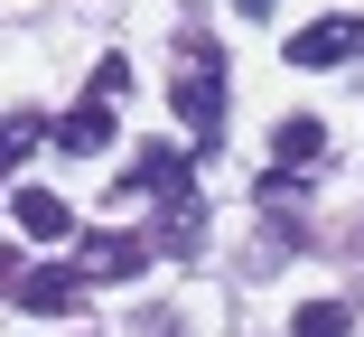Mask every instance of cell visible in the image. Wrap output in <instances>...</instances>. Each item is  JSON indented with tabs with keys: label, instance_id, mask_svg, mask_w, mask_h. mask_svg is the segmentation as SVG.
I'll use <instances>...</instances> for the list:
<instances>
[{
	"label": "cell",
	"instance_id": "obj_1",
	"mask_svg": "<svg viewBox=\"0 0 364 337\" xmlns=\"http://www.w3.org/2000/svg\"><path fill=\"white\" fill-rule=\"evenodd\" d=\"M178 122H187V141L196 150H215L225 141V47L215 38H187V66H178Z\"/></svg>",
	"mask_w": 364,
	"mask_h": 337
},
{
	"label": "cell",
	"instance_id": "obj_2",
	"mask_svg": "<svg viewBox=\"0 0 364 337\" xmlns=\"http://www.w3.org/2000/svg\"><path fill=\"white\" fill-rule=\"evenodd\" d=\"M122 197H150L159 216H168V207H196V160H187L178 141H140L131 169H122Z\"/></svg>",
	"mask_w": 364,
	"mask_h": 337
},
{
	"label": "cell",
	"instance_id": "obj_3",
	"mask_svg": "<svg viewBox=\"0 0 364 337\" xmlns=\"http://www.w3.org/2000/svg\"><path fill=\"white\" fill-rule=\"evenodd\" d=\"M85 272H75V262H28V272H19V291H10V309H28V318H75L85 309Z\"/></svg>",
	"mask_w": 364,
	"mask_h": 337
},
{
	"label": "cell",
	"instance_id": "obj_4",
	"mask_svg": "<svg viewBox=\"0 0 364 337\" xmlns=\"http://www.w3.org/2000/svg\"><path fill=\"white\" fill-rule=\"evenodd\" d=\"M150 262H159L150 234H85V244H75V272H85V281H140Z\"/></svg>",
	"mask_w": 364,
	"mask_h": 337
},
{
	"label": "cell",
	"instance_id": "obj_5",
	"mask_svg": "<svg viewBox=\"0 0 364 337\" xmlns=\"http://www.w3.org/2000/svg\"><path fill=\"white\" fill-rule=\"evenodd\" d=\"M112 103H122V94H103V85H94L75 113H56V122H47V141H56V150H75V160L112 150V131H122V122H112Z\"/></svg>",
	"mask_w": 364,
	"mask_h": 337
},
{
	"label": "cell",
	"instance_id": "obj_6",
	"mask_svg": "<svg viewBox=\"0 0 364 337\" xmlns=\"http://www.w3.org/2000/svg\"><path fill=\"white\" fill-rule=\"evenodd\" d=\"M280 56L299 66V76H309V66H346V56H364V19H309Z\"/></svg>",
	"mask_w": 364,
	"mask_h": 337
},
{
	"label": "cell",
	"instance_id": "obj_7",
	"mask_svg": "<svg viewBox=\"0 0 364 337\" xmlns=\"http://www.w3.org/2000/svg\"><path fill=\"white\" fill-rule=\"evenodd\" d=\"M10 216H19L28 244H65V234H75V207H65L56 187H10Z\"/></svg>",
	"mask_w": 364,
	"mask_h": 337
},
{
	"label": "cell",
	"instance_id": "obj_8",
	"mask_svg": "<svg viewBox=\"0 0 364 337\" xmlns=\"http://www.w3.org/2000/svg\"><path fill=\"white\" fill-rule=\"evenodd\" d=\"M271 160H280V169H318V160H327V122H318V113H289V122L271 131Z\"/></svg>",
	"mask_w": 364,
	"mask_h": 337
},
{
	"label": "cell",
	"instance_id": "obj_9",
	"mask_svg": "<svg viewBox=\"0 0 364 337\" xmlns=\"http://www.w3.org/2000/svg\"><path fill=\"white\" fill-rule=\"evenodd\" d=\"M346 328H355L346 300H299V309H289V337H346Z\"/></svg>",
	"mask_w": 364,
	"mask_h": 337
},
{
	"label": "cell",
	"instance_id": "obj_10",
	"mask_svg": "<svg viewBox=\"0 0 364 337\" xmlns=\"http://www.w3.org/2000/svg\"><path fill=\"white\" fill-rule=\"evenodd\" d=\"M38 141H47V122H28V113H19V122H0V178H19V160H28Z\"/></svg>",
	"mask_w": 364,
	"mask_h": 337
},
{
	"label": "cell",
	"instance_id": "obj_11",
	"mask_svg": "<svg viewBox=\"0 0 364 337\" xmlns=\"http://www.w3.org/2000/svg\"><path fill=\"white\" fill-rule=\"evenodd\" d=\"M252 197H262V207H299V169H262Z\"/></svg>",
	"mask_w": 364,
	"mask_h": 337
},
{
	"label": "cell",
	"instance_id": "obj_12",
	"mask_svg": "<svg viewBox=\"0 0 364 337\" xmlns=\"http://www.w3.org/2000/svg\"><path fill=\"white\" fill-rule=\"evenodd\" d=\"M131 337H178V309H140V318H131Z\"/></svg>",
	"mask_w": 364,
	"mask_h": 337
},
{
	"label": "cell",
	"instance_id": "obj_13",
	"mask_svg": "<svg viewBox=\"0 0 364 337\" xmlns=\"http://www.w3.org/2000/svg\"><path fill=\"white\" fill-rule=\"evenodd\" d=\"M19 272H28V253H10V244H0V300L19 291Z\"/></svg>",
	"mask_w": 364,
	"mask_h": 337
},
{
	"label": "cell",
	"instance_id": "obj_14",
	"mask_svg": "<svg viewBox=\"0 0 364 337\" xmlns=\"http://www.w3.org/2000/svg\"><path fill=\"white\" fill-rule=\"evenodd\" d=\"M243 10H252V19H262V10H271V0H243Z\"/></svg>",
	"mask_w": 364,
	"mask_h": 337
}]
</instances>
